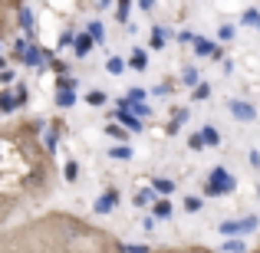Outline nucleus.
<instances>
[{"mask_svg": "<svg viewBox=\"0 0 260 253\" xmlns=\"http://www.w3.org/2000/svg\"><path fill=\"white\" fill-rule=\"evenodd\" d=\"M188 145H191V148H194V152H201V148H204V141H201V135H191V141H188Z\"/></svg>", "mask_w": 260, "mask_h": 253, "instance_id": "2f4dec72", "label": "nucleus"}, {"mask_svg": "<svg viewBox=\"0 0 260 253\" xmlns=\"http://www.w3.org/2000/svg\"><path fill=\"white\" fill-rule=\"evenodd\" d=\"M20 23H23V30H26V33L33 30V17H30V10H20Z\"/></svg>", "mask_w": 260, "mask_h": 253, "instance_id": "b1692460", "label": "nucleus"}, {"mask_svg": "<svg viewBox=\"0 0 260 253\" xmlns=\"http://www.w3.org/2000/svg\"><path fill=\"white\" fill-rule=\"evenodd\" d=\"M142 95H145V89H128V99L125 102H139Z\"/></svg>", "mask_w": 260, "mask_h": 253, "instance_id": "7c9ffc66", "label": "nucleus"}, {"mask_svg": "<svg viewBox=\"0 0 260 253\" xmlns=\"http://www.w3.org/2000/svg\"><path fill=\"white\" fill-rule=\"evenodd\" d=\"M23 59H26L30 66H37V63H40V53H37V50H26V53H23Z\"/></svg>", "mask_w": 260, "mask_h": 253, "instance_id": "cd10ccee", "label": "nucleus"}, {"mask_svg": "<svg viewBox=\"0 0 260 253\" xmlns=\"http://www.w3.org/2000/svg\"><path fill=\"white\" fill-rule=\"evenodd\" d=\"M234 37V26H221V30H217V40H231Z\"/></svg>", "mask_w": 260, "mask_h": 253, "instance_id": "c756f323", "label": "nucleus"}, {"mask_svg": "<svg viewBox=\"0 0 260 253\" xmlns=\"http://www.w3.org/2000/svg\"><path fill=\"white\" fill-rule=\"evenodd\" d=\"M191 95H194V99H208V95H211V86H208V83H198Z\"/></svg>", "mask_w": 260, "mask_h": 253, "instance_id": "6ab92c4d", "label": "nucleus"}, {"mask_svg": "<svg viewBox=\"0 0 260 253\" xmlns=\"http://www.w3.org/2000/svg\"><path fill=\"white\" fill-rule=\"evenodd\" d=\"M244 23H247V26H260V17H257V10H247V13H244Z\"/></svg>", "mask_w": 260, "mask_h": 253, "instance_id": "a878e982", "label": "nucleus"}, {"mask_svg": "<svg viewBox=\"0 0 260 253\" xmlns=\"http://www.w3.org/2000/svg\"><path fill=\"white\" fill-rule=\"evenodd\" d=\"M184 207L194 214V210H201V197H184Z\"/></svg>", "mask_w": 260, "mask_h": 253, "instance_id": "393cba45", "label": "nucleus"}, {"mask_svg": "<svg viewBox=\"0 0 260 253\" xmlns=\"http://www.w3.org/2000/svg\"><path fill=\"white\" fill-rule=\"evenodd\" d=\"M204 191H208V194H231V191H234V177L224 168H214L211 177H208V184H204Z\"/></svg>", "mask_w": 260, "mask_h": 253, "instance_id": "f257e3e1", "label": "nucleus"}, {"mask_svg": "<svg viewBox=\"0 0 260 253\" xmlns=\"http://www.w3.org/2000/svg\"><path fill=\"white\" fill-rule=\"evenodd\" d=\"M63 174H66V181H76V177H79V165H76V161H66Z\"/></svg>", "mask_w": 260, "mask_h": 253, "instance_id": "dca6fc26", "label": "nucleus"}, {"mask_svg": "<svg viewBox=\"0 0 260 253\" xmlns=\"http://www.w3.org/2000/svg\"><path fill=\"white\" fill-rule=\"evenodd\" d=\"M86 99H89V105H102V102H106V92H99V89H95V92L86 95Z\"/></svg>", "mask_w": 260, "mask_h": 253, "instance_id": "5701e85b", "label": "nucleus"}, {"mask_svg": "<svg viewBox=\"0 0 260 253\" xmlns=\"http://www.w3.org/2000/svg\"><path fill=\"white\" fill-rule=\"evenodd\" d=\"M106 132H109V135H112V138H125V132H122V128H119V125H109V128H106Z\"/></svg>", "mask_w": 260, "mask_h": 253, "instance_id": "473e14b6", "label": "nucleus"}, {"mask_svg": "<svg viewBox=\"0 0 260 253\" xmlns=\"http://www.w3.org/2000/svg\"><path fill=\"white\" fill-rule=\"evenodd\" d=\"M122 253H148L145 243H122Z\"/></svg>", "mask_w": 260, "mask_h": 253, "instance_id": "aec40b11", "label": "nucleus"}, {"mask_svg": "<svg viewBox=\"0 0 260 253\" xmlns=\"http://www.w3.org/2000/svg\"><path fill=\"white\" fill-rule=\"evenodd\" d=\"M257 227V217H247V221H224L221 224V234L224 237H234V234H247V230Z\"/></svg>", "mask_w": 260, "mask_h": 253, "instance_id": "f03ea898", "label": "nucleus"}, {"mask_svg": "<svg viewBox=\"0 0 260 253\" xmlns=\"http://www.w3.org/2000/svg\"><path fill=\"white\" fill-rule=\"evenodd\" d=\"M188 122V109H175V119H172V132H178V128Z\"/></svg>", "mask_w": 260, "mask_h": 253, "instance_id": "f8f14e48", "label": "nucleus"}, {"mask_svg": "<svg viewBox=\"0 0 260 253\" xmlns=\"http://www.w3.org/2000/svg\"><path fill=\"white\" fill-rule=\"evenodd\" d=\"M106 69H109V73H112V76H119V73H122V69H125V63H122V59H119V56H112V59H109V63H106Z\"/></svg>", "mask_w": 260, "mask_h": 253, "instance_id": "4468645a", "label": "nucleus"}, {"mask_svg": "<svg viewBox=\"0 0 260 253\" xmlns=\"http://www.w3.org/2000/svg\"><path fill=\"white\" fill-rule=\"evenodd\" d=\"M178 43H194V33H188V30L178 33Z\"/></svg>", "mask_w": 260, "mask_h": 253, "instance_id": "72a5a7b5", "label": "nucleus"}, {"mask_svg": "<svg viewBox=\"0 0 260 253\" xmlns=\"http://www.w3.org/2000/svg\"><path fill=\"white\" fill-rule=\"evenodd\" d=\"M165 46V33L161 30H152V50H161Z\"/></svg>", "mask_w": 260, "mask_h": 253, "instance_id": "412c9836", "label": "nucleus"}, {"mask_svg": "<svg viewBox=\"0 0 260 253\" xmlns=\"http://www.w3.org/2000/svg\"><path fill=\"white\" fill-rule=\"evenodd\" d=\"M56 102H59L63 109H66V105H73V102H76V92H70V89H63V92L56 95Z\"/></svg>", "mask_w": 260, "mask_h": 253, "instance_id": "2eb2a0df", "label": "nucleus"}, {"mask_svg": "<svg viewBox=\"0 0 260 253\" xmlns=\"http://www.w3.org/2000/svg\"><path fill=\"white\" fill-rule=\"evenodd\" d=\"M228 109H231V115H234L237 122H254V119H257L254 105H247V102H241V99H231Z\"/></svg>", "mask_w": 260, "mask_h": 253, "instance_id": "7ed1b4c3", "label": "nucleus"}, {"mask_svg": "<svg viewBox=\"0 0 260 253\" xmlns=\"http://www.w3.org/2000/svg\"><path fill=\"white\" fill-rule=\"evenodd\" d=\"M128 66H132V69H145V53L135 50V53H132V59H128Z\"/></svg>", "mask_w": 260, "mask_h": 253, "instance_id": "ddd939ff", "label": "nucleus"}, {"mask_svg": "<svg viewBox=\"0 0 260 253\" xmlns=\"http://www.w3.org/2000/svg\"><path fill=\"white\" fill-rule=\"evenodd\" d=\"M257 253H260V250H257Z\"/></svg>", "mask_w": 260, "mask_h": 253, "instance_id": "e433bc0d", "label": "nucleus"}, {"mask_svg": "<svg viewBox=\"0 0 260 253\" xmlns=\"http://www.w3.org/2000/svg\"><path fill=\"white\" fill-rule=\"evenodd\" d=\"M139 7H142V10H152V7H155V0H139Z\"/></svg>", "mask_w": 260, "mask_h": 253, "instance_id": "f704fd0d", "label": "nucleus"}, {"mask_svg": "<svg viewBox=\"0 0 260 253\" xmlns=\"http://www.w3.org/2000/svg\"><path fill=\"white\" fill-rule=\"evenodd\" d=\"M109 155H112V158H132V148H112Z\"/></svg>", "mask_w": 260, "mask_h": 253, "instance_id": "bb28decb", "label": "nucleus"}, {"mask_svg": "<svg viewBox=\"0 0 260 253\" xmlns=\"http://www.w3.org/2000/svg\"><path fill=\"white\" fill-rule=\"evenodd\" d=\"M0 69H4V59H0Z\"/></svg>", "mask_w": 260, "mask_h": 253, "instance_id": "c9c22d12", "label": "nucleus"}, {"mask_svg": "<svg viewBox=\"0 0 260 253\" xmlns=\"http://www.w3.org/2000/svg\"><path fill=\"white\" fill-rule=\"evenodd\" d=\"M86 33H89V37H92V43H102V37H106V26H102L99 20H89Z\"/></svg>", "mask_w": 260, "mask_h": 253, "instance_id": "1a4fd4ad", "label": "nucleus"}, {"mask_svg": "<svg viewBox=\"0 0 260 253\" xmlns=\"http://www.w3.org/2000/svg\"><path fill=\"white\" fill-rule=\"evenodd\" d=\"M224 250H231V253H244V250H247V247H244L241 240H231V243H228V247H224Z\"/></svg>", "mask_w": 260, "mask_h": 253, "instance_id": "c85d7f7f", "label": "nucleus"}, {"mask_svg": "<svg viewBox=\"0 0 260 253\" xmlns=\"http://www.w3.org/2000/svg\"><path fill=\"white\" fill-rule=\"evenodd\" d=\"M13 105H17V95H0V109H4V112H10Z\"/></svg>", "mask_w": 260, "mask_h": 253, "instance_id": "4be33fe9", "label": "nucleus"}, {"mask_svg": "<svg viewBox=\"0 0 260 253\" xmlns=\"http://www.w3.org/2000/svg\"><path fill=\"white\" fill-rule=\"evenodd\" d=\"M73 50H76V56H86V53L92 50V37H89V33H79V37H73Z\"/></svg>", "mask_w": 260, "mask_h": 253, "instance_id": "39448f33", "label": "nucleus"}, {"mask_svg": "<svg viewBox=\"0 0 260 253\" xmlns=\"http://www.w3.org/2000/svg\"><path fill=\"white\" fill-rule=\"evenodd\" d=\"M112 119H119L122 125H125V128H132V132H142V122L135 119L132 112H128V105H125V102H122V105H119V112H115Z\"/></svg>", "mask_w": 260, "mask_h": 253, "instance_id": "20e7f679", "label": "nucleus"}, {"mask_svg": "<svg viewBox=\"0 0 260 253\" xmlns=\"http://www.w3.org/2000/svg\"><path fill=\"white\" fill-rule=\"evenodd\" d=\"M158 201V194H155L152 188H142L139 194H135V204H139V207H145V204H155Z\"/></svg>", "mask_w": 260, "mask_h": 253, "instance_id": "9d476101", "label": "nucleus"}, {"mask_svg": "<svg viewBox=\"0 0 260 253\" xmlns=\"http://www.w3.org/2000/svg\"><path fill=\"white\" fill-rule=\"evenodd\" d=\"M194 53H198V56H217V46L208 43V40H198L194 37Z\"/></svg>", "mask_w": 260, "mask_h": 253, "instance_id": "423d86ee", "label": "nucleus"}, {"mask_svg": "<svg viewBox=\"0 0 260 253\" xmlns=\"http://www.w3.org/2000/svg\"><path fill=\"white\" fill-rule=\"evenodd\" d=\"M128 7H132V0H119V13H115L119 23H125V20H128Z\"/></svg>", "mask_w": 260, "mask_h": 253, "instance_id": "a211bd4d", "label": "nucleus"}, {"mask_svg": "<svg viewBox=\"0 0 260 253\" xmlns=\"http://www.w3.org/2000/svg\"><path fill=\"white\" fill-rule=\"evenodd\" d=\"M115 191H106V194H102V201H95V210H99V214H106V210H112L115 207Z\"/></svg>", "mask_w": 260, "mask_h": 253, "instance_id": "0eeeda50", "label": "nucleus"}, {"mask_svg": "<svg viewBox=\"0 0 260 253\" xmlns=\"http://www.w3.org/2000/svg\"><path fill=\"white\" fill-rule=\"evenodd\" d=\"M198 135H201L204 148H214L217 141H221V135H217V128H211V125H204V132H198Z\"/></svg>", "mask_w": 260, "mask_h": 253, "instance_id": "6e6552de", "label": "nucleus"}, {"mask_svg": "<svg viewBox=\"0 0 260 253\" xmlns=\"http://www.w3.org/2000/svg\"><path fill=\"white\" fill-rule=\"evenodd\" d=\"M172 214V204L168 201H155V217H168Z\"/></svg>", "mask_w": 260, "mask_h": 253, "instance_id": "f3484780", "label": "nucleus"}, {"mask_svg": "<svg viewBox=\"0 0 260 253\" xmlns=\"http://www.w3.org/2000/svg\"><path fill=\"white\" fill-rule=\"evenodd\" d=\"M152 191H161V194H172V191H175V184H172V181H165V177H155V181H152Z\"/></svg>", "mask_w": 260, "mask_h": 253, "instance_id": "9b49d317", "label": "nucleus"}]
</instances>
